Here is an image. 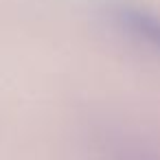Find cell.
<instances>
[{
	"instance_id": "6da1fadb",
	"label": "cell",
	"mask_w": 160,
	"mask_h": 160,
	"mask_svg": "<svg viewBox=\"0 0 160 160\" xmlns=\"http://www.w3.org/2000/svg\"><path fill=\"white\" fill-rule=\"evenodd\" d=\"M114 20L123 33L160 55V16L140 7L123 5L116 9Z\"/></svg>"
}]
</instances>
